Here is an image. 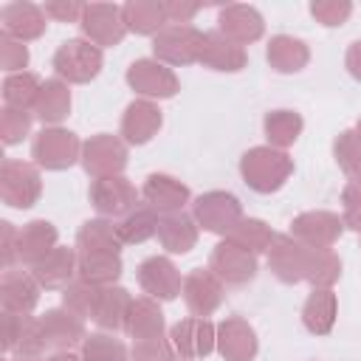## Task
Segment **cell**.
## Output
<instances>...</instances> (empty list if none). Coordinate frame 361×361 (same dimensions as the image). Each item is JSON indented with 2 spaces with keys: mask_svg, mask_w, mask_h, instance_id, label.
<instances>
[{
  "mask_svg": "<svg viewBox=\"0 0 361 361\" xmlns=\"http://www.w3.org/2000/svg\"><path fill=\"white\" fill-rule=\"evenodd\" d=\"M288 172H290V161L274 149H251L243 158V175L257 192H271L282 186Z\"/></svg>",
  "mask_w": 361,
  "mask_h": 361,
  "instance_id": "obj_1",
  "label": "cell"
},
{
  "mask_svg": "<svg viewBox=\"0 0 361 361\" xmlns=\"http://www.w3.org/2000/svg\"><path fill=\"white\" fill-rule=\"evenodd\" d=\"M99 65H102V54L99 48L82 42V39H71L65 42L56 56H54V68L56 73L73 79V82H85V79H93L99 73Z\"/></svg>",
  "mask_w": 361,
  "mask_h": 361,
  "instance_id": "obj_2",
  "label": "cell"
},
{
  "mask_svg": "<svg viewBox=\"0 0 361 361\" xmlns=\"http://www.w3.org/2000/svg\"><path fill=\"white\" fill-rule=\"evenodd\" d=\"M76 138L73 133H65V130H45L39 133L37 144H34V158L51 169H62V166H71L73 158H76Z\"/></svg>",
  "mask_w": 361,
  "mask_h": 361,
  "instance_id": "obj_3",
  "label": "cell"
},
{
  "mask_svg": "<svg viewBox=\"0 0 361 361\" xmlns=\"http://www.w3.org/2000/svg\"><path fill=\"white\" fill-rule=\"evenodd\" d=\"M197 217L209 231H231L234 223L240 220V203L231 195L223 192H212L206 197L197 200Z\"/></svg>",
  "mask_w": 361,
  "mask_h": 361,
  "instance_id": "obj_4",
  "label": "cell"
},
{
  "mask_svg": "<svg viewBox=\"0 0 361 361\" xmlns=\"http://www.w3.org/2000/svg\"><path fill=\"white\" fill-rule=\"evenodd\" d=\"M212 265L220 268L217 274L226 276L228 282H245L254 276L257 271V262H254V254L237 243H223L217 245L214 257H212Z\"/></svg>",
  "mask_w": 361,
  "mask_h": 361,
  "instance_id": "obj_5",
  "label": "cell"
},
{
  "mask_svg": "<svg viewBox=\"0 0 361 361\" xmlns=\"http://www.w3.org/2000/svg\"><path fill=\"white\" fill-rule=\"evenodd\" d=\"M271 262H274V271H276L279 279L296 282V279L307 276L310 254L302 245H296L290 237H276V248L271 254Z\"/></svg>",
  "mask_w": 361,
  "mask_h": 361,
  "instance_id": "obj_6",
  "label": "cell"
},
{
  "mask_svg": "<svg viewBox=\"0 0 361 361\" xmlns=\"http://www.w3.org/2000/svg\"><path fill=\"white\" fill-rule=\"evenodd\" d=\"M127 79H130V85L135 90H141L147 96H172L175 93V76L166 68H161V65H155L149 59L135 62L130 68Z\"/></svg>",
  "mask_w": 361,
  "mask_h": 361,
  "instance_id": "obj_7",
  "label": "cell"
},
{
  "mask_svg": "<svg viewBox=\"0 0 361 361\" xmlns=\"http://www.w3.org/2000/svg\"><path fill=\"white\" fill-rule=\"evenodd\" d=\"M141 285L152 293V296H161V299H172L180 288V276L175 274L172 262L169 259H161V257H152L141 265Z\"/></svg>",
  "mask_w": 361,
  "mask_h": 361,
  "instance_id": "obj_8",
  "label": "cell"
},
{
  "mask_svg": "<svg viewBox=\"0 0 361 361\" xmlns=\"http://www.w3.org/2000/svg\"><path fill=\"white\" fill-rule=\"evenodd\" d=\"M172 341L183 355H203L212 350V327L200 319H186L172 327Z\"/></svg>",
  "mask_w": 361,
  "mask_h": 361,
  "instance_id": "obj_9",
  "label": "cell"
},
{
  "mask_svg": "<svg viewBox=\"0 0 361 361\" xmlns=\"http://www.w3.org/2000/svg\"><path fill=\"white\" fill-rule=\"evenodd\" d=\"M144 197H147L155 209L175 214V209H180L183 200L189 197V192H186V186H180L178 180H172V178H166V175H152V178L147 180V186H144Z\"/></svg>",
  "mask_w": 361,
  "mask_h": 361,
  "instance_id": "obj_10",
  "label": "cell"
},
{
  "mask_svg": "<svg viewBox=\"0 0 361 361\" xmlns=\"http://www.w3.org/2000/svg\"><path fill=\"white\" fill-rule=\"evenodd\" d=\"M133 197H135V192L124 183V178H102L93 186L96 209L99 212H107V214H118V212L130 209L133 206Z\"/></svg>",
  "mask_w": 361,
  "mask_h": 361,
  "instance_id": "obj_11",
  "label": "cell"
},
{
  "mask_svg": "<svg viewBox=\"0 0 361 361\" xmlns=\"http://www.w3.org/2000/svg\"><path fill=\"white\" fill-rule=\"evenodd\" d=\"M220 350L223 355H228L231 361H248L257 350V341H254V330L245 327L240 319H231L220 327Z\"/></svg>",
  "mask_w": 361,
  "mask_h": 361,
  "instance_id": "obj_12",
  "label": "cell"
},
{
  "mask_svg": "<svg viewBox=\"0 0 361 361\" xmlns=\"http://www.w3.org/2000/svg\"><path fill=\"white\" fill-rule=\"evenodd\" d=\"M161 127V113L147 104V102H135L127 107V118H124V133H127V141L133 144H144L152 138V133Z\"/></svg>",
  "mask_w": 361,
  "mask_h": 361,
  "instance_id": "obj_13",
  "label": "cell"
},
{
  "mask_svg": "<svg viewBox=\"0 0 361 361\" xmlns=\"http://www.w3.org/2000/svg\"><path fill=\"white\" fill-rule=\"evenodd\" d=\"M85 166H87V172H96V175L121 169V166H124V149H121V144L113 141V138H107V135L90 141V144H87Z\"/></svg>",
  "mask_w": 361,
  "mask_h": 361,
  "instance_id": "obj_14",
  "label": "cell"
},
{
  "mask_svg": "<svg viewBox=\"0 0 361 361\" xmlns=\"http://www.w3.org/2000/svg\"><path fill=\"white\" fill-rule=\"evenodd\" d=\"M220 23H223V31L231 34L234 39L245 42V39H257L262 34V20L254 8H245V6H231L220 14Z\"/></svg>",
  "mask_w": 361,
  "mask_h": 361,
  "instance_id": "obj_15",
  "label": "cell"
},
{
  "mask_svg": "<svg viewBox=\"0 0 361 361\" xmlns=\"http://www.w3.org/2000/svg\"><path fill=\"white\" fill-rule=\"evenodd\" d=\"M200 59H209L217 71H237L243 65V51L237 45L226 42L220 34H209V37H203Z\"/></svg>",
  "mask_w": 361,
  "mask_h": 361,
  "instance_id": "obj_16",
  "label": "cell"
},
{
  "mask_svg": "<svg viewBox=\"0 0 361 361\" xmlns=\"http://www.w3.org/2000/svg\"><path fill=\"white\" fill-rule=\"evenodd\" d=\"M158 234H161V243L175 251V254H183L192 248L195 243V228H192V220L183 217V214H166L164 223L158 226Z\"/></svg>",
  "mask_w": 361,
  "mask_h": 361,
  "instance_id": "obj_17",
  "label": "cell"
},
{
  "mask_svg": "<svg viewBox=\"0 0 361 361\" xmlns=\"http://www.w3.org/2000/svg\"><path fill=\"white\" fill-rule=\"evenodd\" d=\"M336 299L330 290H316L305 305V324L310 333H327L333 327Z\"/></svg>",
  "mask_w": 361,
  "mask_h": 361,
  "instance_id": "obj_18",
  "label": "cell"
},
{
  "mask_svg": "<svg viewBox=\"0 0 361 361\" xmlns=\"http://www.w3.org/2000/svg\"><path fill=\"white\" fill-rule=\"evenodd\" d=\"M71 107V96L59 82H45L37 96V116L42 121H59Z\"/></svg>",
  "mask_w": 361,
  "mask_h": 361,
  "instance_id": "obj_19",
  "label": "cell"
},
{
  "mask_svg": "<svg viewBox=\"0 0 361 361\" xmlns=\"http://www.w3.org/2000/svg\"><path fill=\"white\" fill-rule=\"evenodd\" d=\"M56 231L51 228V223L45 220H37L31 223L23 234H20V257L23 259H39L42 254H51V243H54Z\"/></svg>",
  "mask_w": 361,
  "mask_h": 361,
  "instance_id": "obj_20",
  "label": "cell"
},
{
  "mask_svg": "<svg viewBox=\"0 0 361 361\" xmlns=\"http://www.w3.org/2000/svg\"><path fill=\"white\" fill-rule=\"evenodd\" d=\"M3 23H6V31L8 34H17V37H37L39 31L34 28V25H45L42 23V17H39V11L34 8V6H23V3H14V6H8L6 11H3Z\"/></svg>",
  "mask_w": 361,
  "mask_h": 361,
  "instance_id": "obj_21",
  "label": "cell"
},
{
  "mask_svg": "<svg viewBox=\"0 0 361 361\" xmlns=\"http://www.w3.org/2000/svg\"><path fill=\"white\" fill-rule=\"evenodd\" d=\"M87 20H85V31L90 37H96L99 42H118L124 34V25H110V17H116L118 11L110 6H90L85 8Z\"/></svg>",
  "mask_w": 361,
  "mask_h": 361,
  "instance_id": "obj_22",
  "label": "cell"
},
{
  "mask_svg": "<svg viewBox=\"0 0 361 361\" xmlns=\"http://www.w3.org/2000/svg\"><path fill=\"white\" fill-rule=\"evenodd\" d=\"M268 59L276 65V71H299L307 62V51L299 39L276 37L268 48Z\"/></svg>",
  "mask_w": 361,
  "mask_h": 361,
  "instance_id": "obj_23",
  "label": "cell"
},
{
  "mask_svg": "<svg viewBox=\"0 0 361 361\" xmlns=\"http://www.w3.org/2000/svg\"><path fill=\"white\" fill-rule=\"evenodd\" d=\"M71 268H73V254L68 248H59V251L45 254V259L37 262L34 274L42 285H62L71 276Z\"/></svg>",
  "mask_w": 361,
  "mask_h": 361,
  "instance_id": "obj_24",
  "label": "cell"
},
{
  "mask_svg": "<svg viewBox=\"0 0 361 361\" xmlns=\"http://www.w3.org/2000/svg\"><path fill=\"white\" fill-rule=\"evenodd\" d=\"M121 271L116 251H85L82 257V276L87 282H104V279H116Z\"/></svg>",
  "mask_w": 361,
  "mask_h": 361,
  "instance_id": "obj_25",
  "label": "cell"
},
{
  "mask_svg": "<svg viewBox=\"0 0 361 361\" xmlns=\"http://www.w3.org/2000/svg\"><path fill=\"white\" fill-rule=\"evenodd\" d=\"M265 130H268V138L276 141V144H290L296 141L299 130H302V118L290 110H276L265 118Z\"/></svg>",
  "mask_w": 361,
  "mask_h": 361,
  "instance_id": "obj_26",
  "label": "cell"
},
{
  "mask_svg": "<svg viewBox=\"0 0 361 361\" xmlns=\"http://www.w3.org/2000/svg\"><path fill=\"white\" fill-rule=\"evenodd\" d=\"M133 307H135L141 316L130 322V333H133L138 341L158 338V333H161V313H158L149 302H138V305H133Z\"/></svg>",
  "mask_w": 361,
  "mask_h": 361,
  "instance_id": "obj_27",
  "label": "cell"
},
{
  "mask_svg": "<svg viewBox=\"0 0 361 361\" xmlns=\"http://www.w3.org/2000/svg\"><path fill=\"white\" fill-rule=\"evenodd\" d=\"M336 158L353 178L361 180V138L355 133H341V138L336 141Z\"/></svg>",
  "mask_w": 361,
  "mask_h": 361,
  "instance_id": "obj_28",
  "label": "cell"
},
{
  "mask_svg": "<svg viewBox=\"0 0 361 361\" xmlns=\"http://www.w3.org/2000/svg\"><path fill=\"white\" fill-rule=\"evenodd\" d=\"M85 361H124V347L107 336H90L85 344Z\"/></svg>",
  "mask_w": 361,
  "mask_h": 361,
  "instance_id": "obj_29",
  "label": "cell"
},
{
  "mask_svg": "<svg viewBox=\"0 0 361 361\" xmlns=\"http://www.w3.org/2000/svg\"><path fill=\"white\" fill-rule=\"evenodd\" d=\"M127 11V17L133 20L135 17V23L130 25V28H135V31H141V34H147V31H155L158 25H161V20L166 17V8L164 6H127L124 8ZM127 20V23H130Z\"/></svg>",
  "mask_w": 361,
  "mask_h": 361,
  "instance_id": "obj_30",
  "label": "cell"
},
{
  "mask_svg": "<svg viewBox=\"0 0 361 361\" xmlns=\"http://www.w3.org/2000/svg\"><path fill=\"white\" fill-rule=\"evenodd\" d=\"M116 231H118V237L127 240V243L144 240V237H149V234L155 231V217H152L149 212H135V214H130Z\"/></svg>",
  "mask_w": 361,
  "mask_h": 361,
  "instance_id": "obj_31",
  "label": "cell"
},
{
  "mask_svg": "<svg viewBox=\"0 0 361 361\" xmlns=\"http://www.w3.org/2000/svg\"><path fill=\"white\" fill-rule=\"evenodd\" d=\"M240 226H243V228L234 231L237 245L248 248L251 254H254V251H262V245L271 243V234H268V228H265L262 220H245V223H240Z\"/></svg>",
  "mask_w": 361,
  "mask_h": 361,
  "instance_id": "obj_32",
  "label": "cell"
},
{
  "mask_svg": "<svg viewBox=\"0 0 361 361\" xmlns=\"http://www.w3.org/2000/svg\"><path fill=\"white\" fill-rule=\"evenodd\" d=\"M37 79L31 76V73H23V76H11V79H6V99L11 102V104H28L34 96H39L37 90Z\"/></svg>",
  "mask_w": 361,
  "mask_h": 361,
  "instance_id": "obj_33",
  "label": "cell"
},
{
  "mask_svg": "<svg viewBox=\"0 0 361 361\" xmlns=\"http://www.w3.org/2000/svg\"><path fill=\"white\" fill-rule=\"evenodd\" d=\"M344 203H347L344 206L347 209V223L361 231V183H350L344 189Z\"/></svg>",
  "mask_w": 361,
  "mask_h": 361,
  "instance_id": "obj_34",
  "label": "cell"
},
{
  "mask_svg": "<svg viewBox=\"0 0 361 361\" xmlns=\"http://www.w3.org/2000/svg\"><path fill=\"white\" fill-rule=\"evenodd\" d=\"M313 14L324 20V25H341V20L350 14V6L341 3V6H313Z\"/></svg>",
  "mask_w": 361,
  "mask_h": 361,
  "instance_id": "obj_35",
  "label": "cell"
},
{
  "mask_svg": "<svg viewBox=\"0 0 361 361\" xmlns=\"http://www.w3.org/2000/svg\"><path fill=\"white\" fill-rule=\"evenodd\" d=\"M350 68H353V73L361 79V42H355L353 51H350Z\"/></svg>",
  "mask_w": 361,
  "mask_h": 361,
  "instance_id": "obj_36",
  "label": "cell"
},
{
  "mask_svg": "<svg viewBox=\"0 0 361 361\" xmlns=\"http://www.w3.org/2000/svg\"><path fill=\"white\" fill-rule=\"evenodd\" d=\"M48 11H51V14H62V17H65V14H76V11H82V8H79V6H76V8H59V6H48Z\"/></svg>",
  "mask_w": 361,
  "mask_h": 361,
  "instance_id": "obj_37",
  "label": "cell"
},
{
  "mask_svg": "<svg viewBox=\"0 0 361 361\" xmlns=\"http://www.w3.org/2000/svg\"><path fill=\"white\" fill-rule=\"evenodd\" d=\"M358 138H361V127H358Z\"/></svg>",
  "mask_w": 361,
  "mask_h": 361,
  "instance_id": "obj_38",
  "label": "cell"
}]
</instances>
